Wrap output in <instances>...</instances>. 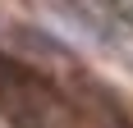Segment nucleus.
<instances>
[{
  "instance_id": "1",
  "label": "nucleus",
  "mask_w": 133,
  "mask_h": 128,
  "mask_svg": "<svg viewBox=\"0 0 133 128\" xmlns=\"http://www.w3.org/2000/svg\"><path fill=\"white\" fill-rule=\"evenodd\" d=\"M0 115L9 128H69L64 96L28 64L0 55Z\"/></svg>"
}]
</instances>
